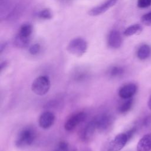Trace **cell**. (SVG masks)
I'll list each match as a JSON object with an SVG mask.
<instances>
[{
  "label": "cell",
  "mask_w": 151,
  "mask_h": 151,
  "mask_svg": "<svg viewBox=\"0 0 151 151\" xmlns=\"http://www.w3.org/2000/svg\"><path fill=\"white\" fill-rule=\"evenodd\" d=\"M137 87L135 84L129 83L122 87L119 91V96L123 99H131L136 93Z\"/></svg>",
  "instance_id": "cell-10"
},
{
  "label": "cell",
  "mask_w": 151,
  "mask_h": 151,
  "mask_svg": "<svg viewBox=\"0 0 151 151\" xmlns=\"http://www.w3.org/2000/svg\"><path fill=\"white\" fill-rule=\"evenodd\" d=\"M147 106H148V107L149 108V109L151 110V96L150 97V99H149V100H148Z\"/></svg>",
  "instance_id": "cell-27"
},
{
  "label": "cell",
  "mask_w": 151,
  "mask_h": 151,
  "mask_svg": "<svg viewBox=\"0 0 151 151\" xmlns=\"http://www.w3.org/2000/svg\"><path fill=\"white\" fill-rule=\"evenodd\" d=\"M151 54V47L147 44H143L140 47L137 52V57L141 60H144L147 58Z\"/></svg>",
  "instance_id": "cell-13"
},
{
  "label": "cell",
  "mask_w": 151,
  "mask_h": 151,
  "mask_svg": "<svg viewBox=\"0 0 151 151\" xmlns=\"http://www.w3.org/2000/svg\"><path fill=\"white\" fill-rule=\"evenodd\" d=\"M55 122V115L50 111H45L41 114L38 123L40 126L44 129L51 127Z\"/></svg>",
  "instance_id": "cell-9"
},
{
  "label": "cell",
  "mask_w": 151,
  "mask_h": 151,
  "mask_svg": "<svg viewBox=\"0 0 151 151\" xmlns=\"http://www.w3.org/2000/svg\"><path fill=\"white\" fill-rule=\"evenodd\" d=\"M141 22L146 26H151V12L143 15L141 17Z\"/></svg>",
  "instance_id": "cell-20"
},
{
  "label": "cell",
  "mask_w": 151,
  "mask_h": 151,
  "mask_svg": "<svg viewBox=\"0 0 151 151\" xmlns=\"http://www.w3.org/2000/svg\"><path fill=\"white\" fill-rule=\"evenodd\" d=\"M118 1V0H107L104 3L101 4L100 5L95 6L91 9L88 14L91 16H97L104 13L111 7L113 6Z\"/></svg>",
  "instance_id": "cell-8"
},
{
  "label": "cell",
  "mask_w": 151,
  "mask_h": 151,
  "mask_svg": "<svg viewBox=\"0 0 151 151\" xmlns=\"http://www.w3.org/2000/svg\"><path fill=\"white\" fill-rule=\"evenodd\" d=\"M29 37H25L19 34L15 37L14 40V44L17 47L23 48L27 47L29 45Z\"/></svg>",
  "instance_id": "cell-14"
},
{
  "label": "cell",
  "mask_w": 151,
  "mask_h": 151,
  "mask_svg": "<svg viewBox=\"0 0 151 151\" xmlns=\"http://www.w3.org/2000/svg\"><path fill=\"white\" fill-rule=\"evenodd\" d=\"M137 151L151 150V133L145 134L138 142L136 147Z\"/></svg>",
  "instance_id": "cell-12"
},
{
  "label": "cell",
  "mask_w": 151,
  "mask_h": 151,
  "mask_svg": "<svg viewBox=\"0 0 151 151\" xmlns=\"http://www.w3.org/2000/svg\"><path fill=\"white\" fill-rule=\"evenodd\" d=\"M36 137L35 131L29 127L24 129L18 134L15 145L18 148H24L32 145Z\"/></svg>",
  "instance_id": "cell-2"
},
{
  "label": "cell",
  "mask_w": 151,
  "mask_h": 151,
  "mask_svg": "<svg viewBox=\"0 0 151 151\" xmlns=\"http://www.w3.org/2000/svg\"><path fill=\"white\" fill-rule=\"evenodd\" d=\"M142 31V27L139 24H134L127 27L124 31L123 34L125 36L129 37L136 34H140Z\"/></svg>",
  "instance_id": "cell-15"
},
{
  "label": "cell",
  "mask_w": 151,
  "mask_h": 151,
  "mask_svg": "<svg viewBox=\"0 0 151 151\" xmlns=\"http://www.w3.org/2000/svg\"><path fill=\"white\" fill-rule=\"evenodd\" d=\"M94 120L96 122L97 130L100 133L108 132L112 126L114 120L111 115L108 113L101 114Z\"/></svg>",
  "instance_id": "cell-4"
},
{
  "label": "cell",
  "mask_w": 151,
  "mask_h": 151,
  "mask_svg": "<svg viewBox=\"0 0 151 151\" xmlns=\"http://www.w3.org/2000/svg\"><path fill=\"white\" fill-rule=\"evenodd\" d=\"M6 42H4V43H2L1 44V47H0V51H1V53H2L3 52V51L5 50V48H6Z\"/></svg>",
  "instance_id": "cell-26"
},
{
  "label": "cell",
  "mask_w": 151,
  "mask_h": 151,
  "mask_svg": "<svg viewBox=\"0 0 151 151\" xmlns=\"http://www.w3.org/2000/svg\"><path fill=\"white\" fill-rule=\"evenodd\" d=\"M86 118L84 112H78L70 116L65 122L64 129L67 131H72L79 124L81 123Z\"/></svg>",
  "instance_id": "cell-6"
},
{
  "label": "cell",
  "mask_w": 151,
  "mask_h": 151,
  "mask_svg": "<svg viewBox=\"0 0 151 151\" xmlns=\"http://www.w3.org/2000/svg\"><path fill=\"white\" fill-rule=\"evenodd\" d=\"M67 50L70 54L76 57H81L87 50V43L82 38H75L70 41Z\"/></svg>",
  "instance_id": "cell-3"
},
{
  "label": "cell",
  "mask_w": 151,
  "mask_h": 151,
  "mask_svg": "<svg viewBox=\"0 0 151 151\" xmlns=\"http://www.w3.org/2000/svg\"><path fill=\"white\" fill-rule=\"evenodd\" d=\"M87 77V73L84 71H78L74 76V78L77 81H82Z\"/></svg>",
  "instance_id": "cell-22"
},
{
  "label": "cell",
  "mask_w": 151,
  "mask_h": 151,
  "mask_svg": "<svg viewBox=\"0 0 151 151\" xmlns=\"http://www.w3.org/2000/svg\"><path fill=\"white\" fill-rule=\"evenodd\" d=\"M96 131H97V130L96 122L94 120H93L88 123L84 128L81 130L80 134V137L82 141L88 142L93 138Z\"/></svg>",
  "instance_id": "cell-7"
},
{
  "label": "cell",
  "mask_w": 151,
  "mask_h": 151,
  "mask_svg": "<svg viewBox=\"0 0 151 151\" xmlns=\"http://www.w3.org/2000/svg\"><path fill=\"white\" fill-rule=\"evenodd\" d=\"M124 73V70L122 67L114 66L109 71V74L112 77H117L122 76Z\"/></svg>",
  "instance_id": "cell-18"
},
{
  "label": "cell",
  "mask_w": 151,
  "mask_h": 151,
  "mask_svg": "<svg viewBox=\"0 0 151 151\" xmlns=\"http://www.w3.org/2000/svg\"><path fill=\"white\" fill-rule=\"evenodd\" d=\"M32 31V25L29 24H23L19 29V34L25 37H29Z\"/></svg>",
  "instance_id": "cell-16"
},
{
  "label": "cell",
  "mask_w": 151,
  "mask_h": 151,
  "mask_svg": "<svg viewBox=\"0 0 151 151\" xmlns=\"http://www.w3.org/2000/svg\"><path fill=\"white\" fill-rule=\"evenodd\" d=\"M151 5V0H138L137 6L140 8H145Z\"/></svg>",
  "instance_id": "cell-23"
},
{
  "label": "cell",
  "mask_w": 151,
  "mask_h": 151,
  "mask_svg": "<svg viewBox=\"0 0 151 151\" xmlns=\"http://www.w3.org/2000/svg\"><path fill=\"white\" fill-rule=\"evenodd\" d=\"M128 140L126 133H121L117 134L109 143L108 151H120L124 147Z\"/></svg>",
  "instance_id": "cell-5"
},
{
  "label": "cell",
  "mask_w": 151,
  "mask_h": 151,
  "mask_svg": "<svg viewBox=\"0 0 151 151\" xmlns=\"http://www.w3.org/2000/svg\"><path fill=\"white\" fill-rule=\"evenodd\" d=\"M122 44V38L120 33L117 30L110 31L108 37V45L112 48H118Z\"/></svg>",
  "instance_id": "cell-11"
},
{
  "label": "cell",
  "mask_w": 151,
  "mask_h": 151,
  "mask_svg": "<svg viewBox=\"0 0 151 151\" xmlns=\"http://www.w3.org/2000/svg\"><path fill=\"white\" fill-rule=\"evenodd\" d=\"M38 17L41 19H50L52 17V14L50 9H44L38 13Z\"/></svg>",
  "instance_id": "cell-19"
},
{
  "label": "cell",
  "mask_w": 151,
  "mask_h": 151,
  "mask_svg": "<svg viewBox=\"0 0 151 151\" xmlns=\"http://www.w3.org/2000/svg\"><path fill=\"white\" fill-rule=\"evenodd\" d=\"M7 64H8V63H7V62L6 61H3V62H2L1 63V71H2L5 68H6V67L7 66Z\"/></svg>",
  "instance_id": "cell-25"
},
{
  "label": "cell",
  "mask_w": 151,
  "mask_h": 151,
  "mask_svg": "<svg viewBox=\"0 0 151 151\" xmlns=\"http://www.w3.org/2000/svg\"><path fill=\"white\" fill-rule=\"evenodd\" d=\"M40 48H41L40 45L38 43H36L33 44L29 47V52L32 55H36L40 52Z\"/></svg>",
  "instance_id": "cell-21"
},
{
  "label": "cell",
  "mask_w": 151,
  "mask_h": 151,
  "mask_svg": "<svg viewBox=\"0 0 151 151\" xmlns=\"http://www.w3.org/2000/svg\"><path fill=\"white\" fill-rule=\"evenodd\" d=\"M133 105V99H129L122 104L119 107V111L121 113H124L130 110Z\"/></svg>",
  "instance_id": "cell-17"
},
{
  "label": "cell",
  "mask_w": 151,
  "mask_h": 151,
  "mask_svg": "<svg viewBox=\"0 0 151 151\" xmlns=\"http://www.w3.org/2000/svg\"><path fill=\"white\" fill-rule=\"evenodd\" d=\"M136 130V127H133V128H132L131 129H130L129 130H128V131L126 133V134H127V137H128V139H129V140L132 138V136H133V134H134Z\"/></svg>",
  "instance_id": "cell-24"
},
{
  "label": "cell",
  "mask_w": 151,
  "mask_h": 151,
  "mask_svg": "<svg viewBox=\"0 0 151 151\" xmlns=\"http://www.w3.org/2000/svg\"><path fill=\"white\" fill-rule=\"evenodd\" d=\"M50 80L47 76H40L34 80L31 84L32 91L38 96H44L50 90Z\"/></svg>",
  "instance_id": "cell-1"
}]
</instances>
